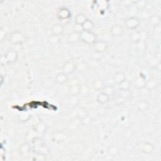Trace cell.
Returning <instances> with one entry per match:
<instances>
[{"label":"cell","instance_id":"1","mask_svg":"<svg viewBox=\"0 0 161 161\" xmlns=\"http://www.w3.org/2000/svg\"><path fill=\"white\" fill-rule=\"evenodd\" d=\"M79 39L88 44H93L96 42V35L91 31L82 30L79 33Z\"/></svg>","mask_w":161,"mask_h":161},{"label":"cell","instance_id":"2","mask_svg":"<svg viewBox=\"0 0 161 161\" xmlns=\"http://www.w3.org/2000/svg\"><path fill=\"white\" fill-rule=\"evenodd\" d=\"M17 57V52H15L13 50H10L9 52L3 56L1 59V64H5V63H11L15 61Z\"/></svg>","mask_w":161,"mask_h":161},{"label":"cell","instance_id":"3","mask_svg":"<svg viewBox=\"0 0 161 161\" xmlns=\"http://www.w3.org/2000/svg\"><path fill=\"white\" fill-rule=\"evenodd\" d=\"M76 67V64L73 62H70L68 61L63 66V73L66 74L67 75L73 73Z\"/></svg>","mask_w":161,"mask_h":161},{"label":"cell","instance_id":"4","mask_svg":"<svg viewBox=\"0 0 161 161\" xmlns=\"http://www.w3.org/2000/svg\"><path fill=\"white\" fill-rule=\"evenodd\" d=\"M138 20L135 17H131L125 21V25L129 29L133 30L136 28L138 25Z\"/></svg>","mask_w":161,"mask_h":161},{"label":"cell","instance_id":"5","mask_svg":"<svg viewBox=\"0 0 161 161\" xmlns=\"http://www.w3.org/2000/svg\"><path fill=\"white\" fill-rule=\"evenodd\" d=\"M95 48L96 52H99V53H102L103 52L104 50L106 49V44L104 42H101V41H98V42H96L95 43Z\"/></svg>","mask_w":161,"mask_h":161},{"label":"cell","instance_id":"6","mask_svg":"<svg viewBox=\"0 0 161 161\" xmlns=\"http://www.w3.org/2000/svg\"><path fill=\"white\" fill-rule=\"evenodd\" d=\"M23 35H22L20 33L16 32L12 35V37H11V41L15 44L20 43L23 41Z\"/></svg>","mask_w":161,"mask_h":161},{"label":"cell","instance_id":"7","mask_svg":"<svg viewBox=\"0 0 161 161\" xmlns=\"http://www.w3.org/2000/svg\"><path fill=\"white\" fill-rule=\"evenodd\" d=\"M64 31V28L62 25L57 24L55 25L52 29V33H53V35L54 36H59L61 34V33Z\"/></svg>","mask_w":161,"mask_h":161},{"label":"cell","instance_id":"8","mask_svg":"<svg viewBox=\"0 0 161 161\" xmlns=\"http://www.w3.org/2000/svg\"><path fill=\"white\" fill-rule=\"evenodd\" d=\"M109 99H110V96L108 95L104 92L101 93L100 94H99L98 96V98H97L98 102L100 103H102V104L107 103L108 101H109Z\"/></svg>","mask_w":161,"mask_h":161},{"label":"cell","instance_id":"9","mask_svg":"<svg viewBox=\"0 0 161 161\" xmlns=\"http://www.w3.org/2000/svg\"><path fill=\"white\" fill-rule=\"evenodd\" d=\"M81 27L83 30L91 31V30L93 29V27H94V24H93V21L91 20L87 19L84 23L81 25Z\"/></svg>","mask_w":161,"mask_h":161},{"label":"cell","instance_id":"10","mask_svg":"<svg viewBox=\"0 0 161 161\" xmlns=\"http://www.w3.org/2000/svg\"><path fill=\"white\" fill-rule=\"evenodd\" d=\"M125 79V74H123L122 72H118L115 74V76L113 77V80L117 83V84L121 83L123 81H124Z\"/></svg>","mask_w":161,"mask_h":161},{"label":"cell","instance_id":"11","mask_svg":"<svg viewBox=\"0 0 161 161\" xmlns=\"http://www.w3.org/2000/svg\"><path fill=\"white\" fill-rule=\"evenodd\" d=\"M55 81L59 84H63L67 81V75L65 73L58 74L55 77Z\"/></svg>","mask_w":161,"mask_h":161},{"label":"cell","instance_id":"12","mask_svg":"<svg viewBox=\"0 0 161 161\" xmlns=\"http://www.w3.org/2000/svg\"><path fill=\"white\" fill-rule=\"evenodd\" d=\"M123 32V29L122 27L119 25H114L113 27L111 28V33L113 36H120L122 35Z\"/></svg>","mask_w":161,"mask_h":161},{"label":"cell","instance_id":"13","mask_svg":"<svg viewBox=\"0 0 161 161\" xmlns=\"http://www.w3.org/2000/svg\"><path fill=\"white\" fill-rule=\"evenodd\" d=\"M87 19L88 18L84 15V14L80 13V14H78L76 16V17L75 18V21H76V23L77 25L81 26Z\"/></svg>","mask_w":161,"mask_h":161},{"label":"cell","instance_id":"14","mask_svg":"<svg viewBox=\"0 0 161 161\" xmlns=\"http://www.w3.org/2000/svg\"><path fill=\"white\" fill-rule=\"evenodd\" d=\"M81 93V87L77 84L72 85L69 88V93L73 96L77 95Z\"/></svg>","mask_w":161,"mask_h":161},{"label":"cell","instance_id":"15","mask_svg":"<svg viewBox=\"0 0 161 161\" xmlns=\"http://www.w3.org/2000/svg\"><path fill=\"white\" fill-rule=\"evenodd\" d=\"M130 85L131 84L130 82L129 81L125 79L124 81H123L121 83L119 84V87L122 91H125L128 90V89L130 88Z\"/></svg>","mask_w":161,"mask_h":161},{"label":"cell","instance_id":"16","mask_svg":"<svg viewBox=\"0 0 161 161\" xmlns=\"http://www.w3.org/2000/svg\"><path fill=\"white\" fill-rule=\"evenodd\" d=\"M142 152L144 153H149L152 152L153 151V147L151 144H144L143 145V147H142Z\"/></svg>","mask_w":161,"mask_h":161},{"label":"cell","instance_id":"17","mask_svg":"<svg viewBox=\"0 0 161 161\" xmlns=\"http://www.w3.org/2000/svg\"><path fill=\"white\" fill-rule=\"evenodd\" d=\"M69 11L66 9H62L59 12V17L61 19H66L67 17H69Z\"/></svg>","mask_w":161,"mask_h":161},{"label":"cell","instance_id":"18","mask_svg":"<svg viewBox=\"0 0 161 161\" xmlns=\"http://www.w3.org/2000/svg\"><path fill=\"white\" fill-rule=\"evenodd\" d=\"M130 38L133 42H135V43L138 42L140 39V35L137 32H135V33H132V35H131Z\"/></svg>","mask_w":161,"mask_h":161},{"label":"cell","instance_id":"19","mask_svg":"<svg viewBox=\"0 0 161 161\" xmlns=\"http://www.w3.org/2000/svg\"><path fill=\"white\" fill-rule=\"evenodd\" d=\"M103 90L104 93H105L106 94H107L108 95H112L113 94V93L114 92V89L111 86H108L106 87H104L103 89Z\"/></svg>","mask_w":161,"mask_h":161},{"label":"cell","instance_id":"20","mask_svg":"<svg viewBox=\"0 0 161 161\" xmlns=\"http://www.w3.org/2000/svg\"><path fill=\"white\" fill-rule=\"evenodd\" d=\"M93 86L95 89H102L103 87V83L101 81L98 80V81H94V83H93Z\"/></svg>","mask_w":161,"mask_h":161}]
</instances>
